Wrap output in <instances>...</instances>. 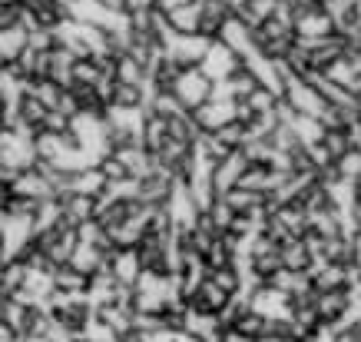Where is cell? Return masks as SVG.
Instances as JSON below:
<instances>
[{
	"mask_svg": "<svg viewBox=\"0 0 361 342\" xmlns=\"http://www.w3.org/2000/svg\"><path fill=\"white\" fill-rule=\"evenodd\" d=\"M282 100L295 117H315V120H322L325 110H329V100L322 97L315 83H308L305 77H288Z\"/></svg>",
	"mask_w": 361,
	"mask_h": 342,
	"instance_id": "6da1fadb",
	"label": "cell"
},
{
	"mask_svg": "<svg viewBox=\"0 0 361 342\" xmlns=\"http://www.w3.org/2000/svg\"><path fill=\"white\" fill-rule=\"evenodd\" d=\"M183 107H186L189 113H196L202 103H209L212 100V93H216V83L209 80V73L202 70V66H192V70H183L179 77H176L173 90H169Z\"/></svg>",
	"mask_w": 361,
	"mask_h": 342,
	"instance_id": "7a4b0ae2",
	"label": "cell"
},
{
	"mask_svg": "<svg viewBox=\"0 0 361 342\" xmlns=\"http://www.w3.org/2000/svg\"><path fill=\"white\" fill-rule=\"evenodd\" d=\"M163 47H166V57H169L176 66L192 70V66H202V60H206L212 40L202 37V33H176V30H169V37L163 40Z\"/></svg>",
	"mask_w": 361,
	"mask_h": 342,
	"instance_id": "3957f363",
	"label": "cell"
},
{
	"mask_svg": "<svg viewBox=\"0 0 361 342\" xmlns=\"http://www.w3.org/2000/svg\"><path fill=\"white\" fill-rule=\"evenodd\" d=\"M77 246H80V232L73 230V226H66V223L63 226H56V230L37 236V249H40L54 266L70 263L73 253H77Z\"/></svg>",
	"mask_w": 361,
	"mask_h": 342,
	"instance_id": "277c9868",
	"label": "cell"
},
{
	"mask_svg": "<svg viewBox=\"0 0 361 342\" xmlns=\"http://www.w3.org/2000/svg\"><path fill=\"white\" fill-rule=\"evenodd\" d=\"M338 27L329 17V11L322 4H305L295 13V37L298 40H322V37H335Z\"/></svg>",
	"mask_w": 361,
	"mask_h": 342,
	"instance_id": "5b68a950",
	"label": "cell"
},
{
	"mask_svg": "<svg viewBox=\"0 0 361 342\" xmlns=\"http://www.w3.org/2000/svg\"><path fill=\"white\" fill-rule=\"evenodd\" d=\"M192 117H196L202 133H216V130H222V126H229V123L239 120V103H235V100L212 97L209 103H202Z\"/></svg>",
	"mask_w": 361,
	"mask_h": 342,
	"instance_id": "8992f818",
	"label": "cell"
},
{
	"mask_svg": "<svg viewBox=\"0 0 361 342\" xmlns=\"http://www.w3.org/2000/svg\"><path fill=\"white\" fill-rule=\"evenodd\" d=\"M252 309L259 312V316H265L269 322H275V319H292L295 316V302H292V296H285V293L262 283V286L252 293Z\"/></svg>",
	"mask_w": 361,
	"mask_h": 342,
	"instance_id": "52a82bcc",
	"label": "cell"
},
{
	"mask_svg": "<svg viewBox=\"0 0 361 342\" xmlns=\"http://www.w3.org/2000/svg\"><path fill=\"white\" fill-rule=\"evenodd\" d=\"M242 60L235 54H232L226 44H219V40H212V47H209V54H206V60H202V70L209 73V80L212 83H226L229 77H235L242 70Z\"/></svg>",
	"mask_w": 361,
	"mask_h": 342,
	"instance_id": "ba28073f",
	"label": "cell"
},
{
	"mask_svg": "<svg viewBox=\"0 0 361 342\" xmlns=\"http://www.w3.org/2000/svg\"><path fill=\"white\" fill-rule=\"evenodd\" d=\"M351 309V289H331V293H315V312L322 326L338 329Z\"/></svg>",
	"mask_w": 361,
	"mask_h": 342,
	"instance_id": "9c48e42d",
	"label": "cell"
},
{
	"mask_svg": "<svg viewBox=\"0 0 361 342\" xmlns=\"http://www.w3.org/2000/svg\"><path fill=\"white\" fill-rule=\"evenodd\" d=\"M219 44H226L232 50V54L239 57L242 64L249 60V57L259 54V40H255V30L252 27H245V23L239 20V17H232L226 27H222L219 33Z\"/></svg>",
	"mask_w": 361,
	"mask_h": 342,
	"instance_id": "30bf717a",
	"label": "cell"
},
{
	"mask_svg": "<svg viewBox=\"0 0 361 342\" xmlns=\"http://www.w3.org/2000/svg\"><path fill=\"white\" fill-rule=\"evenodd\" d=\"M245 170H249V160L242 156V150H239V153H229L226 160H219V163H216V170H212V183H216V193H219V196L232 193V189L242 183Z\"/></svg>",
	"mask_w": 361,
	"mask_h": 342,
	"instance_id": "8fae6325",
	"label": "cell"
},
{
	"mask_svg": "<svg viewBox=\"0 0 361 342\" xmlns=\"http://www.w3.org/2000/svg\"><path fill=\"white\" fill-rule=\"evenodd\" d=\"M176 183H179V177L166 173V170H156L153 177L140 179V203H146V206H166L173 199Z\"/></svg>",
	"mask_w": 361,
	"mask_h": 342,
	"instance_id": "7c38bea8",
	"label": "cell"
},
{
	"mask_svg": "<svg viewBox=\"0 0 361 342\" xmlns=\"http://www.w3.org/2000/svg\"><path fill=\"white\" fill-rule=\"evenodd\" d=\"M232 299L235 296H229L226 289H219L212 279H206L202 286L189 296V309H196V312H212V316H222V312L232 306Z\"/></svg>",
	"mask_w": 361,
	"mask_h": 342,
	"instance_id": "4fadbf2b",
	"label": "cell"
},
{
	"mask_svg": "<svg viewBox=\"0 0 361 342\" xmlns=\"http://www.w3.org/2000/svg\"><path fill=\"white\" fill-rule=\"evenodd\" d=\"M110 179L103 177V170L93 166V170H80V173H70L63 187V196H99L106 189Z\"/></svg>",
	"mask_w": 361,
	"mask_h": 342,
	"instance_id": "5bb4252c",
	"label": "cell"
},
{
	"mask_svg": "<svg viewBox=\"0 0 361 342\" xmlns=\"http://www.w3.org/2000/svg\"><path fill=\"white\" fill-rule=\"evenodd\" d=\"M110 273L116 283H123V286H136L142 276V263H140V253L136 249H116V253L110 256Z\"/></svg>",
	"mask_w": 361,
	"mask_h": 342,
	"instance_id": "9a60e30c",
	"label": "cell"
},
{
	"mask_svg": "<svg viewBox=\"0 0 361 342\" xmlns=\"http://www.w3.org/2000/svg\"><path fill=\"white\" fill-rule=\"evenodd\" d=\"M27 47H30V30H23V27L0 30V66H13L27 54Z\"/></svg>",
	"mask_w": 361,
	"mask_h": 342,
	"instance_id": "2e32d148",
	"label": "cell"
},
{
	"mask_svg": "<svg viewBox=\"0 0 361 342\" xmlns=\"http://www.w3.org/2000/svg\"><path fill=\"white\" fill-rule=\"evenodd\" d=\"M232 17H235V13H232V7L226 0H202V37L219 40L222 27H226Z\"/></svg>",
	"mask_w": 361,
	"mask_h": 342,
	"instance_id": "e0dca14e",
	"label": "cell"
},
{
	"mask_svg": "<svg viewBox=\"0 0 361 342\" xmlns=\"http://www.w3.org/2000/svg\"><path fill=\"white\" fill-rule=\"evenodd\" d=\"M97 213H99L97 196H63V223L73 226V230H80L90 220H97Z\"/></svg>",
	"mask_w": 361,
	"mask_h": 342,
	"instance_id": "ac0fdd59",
	"label": "cell"
},
{
	"mask_svg": "<svg viewBox=\"0 0 361 342\" xmlns=\"http://www.w3.org/2000/svg\"><path fill=\"white\" fill-rule=\"evenodd\" d=\"M54 283L60 293H70V296H90V286H93V279L87 276V273H80L77 266H56L54 269Z\"/></svg>",
	"mask_w": 361,
	"mask_h": 342,
	"instance_id": "d6986e66",
	"label": "cell"
},
{
	"mask_svg": "<svg viewBox=\"0 0 361 342\" xmlns=\"http://www.w3.org/2000/svg\"><path fill=\"white\" fill-rule=\"evenodd\" d=\"M282 263L288 269H312L315 263V256H312V246H308L305 236H292V240H285L282 243Z\"/></svg>",
	"mask_w": 361,
	"mask_h": 342,
	"instance_id": "ffe728a7",
	"label": "cell"
},
{
	"mask_svg": "<svg viewBox=\"0 0 361 342\" xmlns=\"http://www.w3.org/2000/svg\"><path fill=\"white\" fill-rule=\"evenodd\" d=\"M166 17H169V27L176 33H202V0L189 4V7H179V11L166 13Z\"/></svg>",
	"mask_w": 361,
	"mask_h": 342,
	"instance_id": "44dd1931",
	"label": "cell"
},
{
	"mask_svg": "<svg viewBox=\"0 0 361 342\" xmlns=\"http://www.w3.org/2000/svg\"><path fill=\"white\" fill-rule=\"evenodd\" d=\"M27 276H30V266L13 259V263H4L0 269V296H17L23 286H27Z\"/></svg>",
	"mask_w": 361,
	"mask_h": 342,
	"instance_id": "7402d4cb",
	"label": "cell"
},
{
	"mask_svg": "<svg viewBox=\"0 0 361 342\" xmlns=\"http://www.w3.org/2000/svg\"><path fill=\"white\" fill-rule=\"evenodd\" d=\"M288 126L295 130V136H298V143L302 146H315V143L325 140V123L315 120V117H295V113H292Z\"/></svg>",
	"mask_w": 361,
	"mask_h": 342,
	"instance_id": "603a6c76",
	"label": "cell"
},
{
	"mask_svg": "<svg viewBox=\"0 0 361 342\" xmlns=\"http://www.w3.org/2000/svg\"><path fill=\"white\" fill-rule=\"evenodd\" d=\"M166 140H169V123H166L163 117L149 113V117H146V126H142V150H149V153H159Z\"/></svg>",
	"mask_w": 361,
	"mask_h": 342,
	"instance_id": "cb8c5ba5",
	"label": "cell"
},
{
	"mask_svg": "<svg viewBox=\"0 0 361 342\" xmlns=\"http://www.w3.org/2000/svg\"><path fill=\"white\" fill-rule=\"evenodd\" d=\"M216 143L226 150V153H239L242 146L249 143V130H245V123H229V126H222V130H216V133H209Z\"/></svg>",
	"mask_w": 361,
	"mask_h": 342,
	"instance_id": "d4e9b609",
	"label": "cell"
},
{
	"mask_svg": "<svg viewBox=\"0 0 361 342\" xmlns=\"http://www.w3.org/2000/svg\"><path fill=\"white\" fill-rule=\"evenodd\" d=\"M116 80H120V83H136V87H146L149 70H146V66H142L133 54H123V57H116Z\"/></svg>",
	"mask_w": 361,
	"mask_h": 342,
	"instance_id": "484cf974",
	"label": "cell"
},
{
	"mask_svg": "<svg viewBox=\"0 0 361 342\" xmlns=\"http://www.w3.org/2000/svg\"><path fill=\"white\" fill-rule=\"evenodd\" d=\"M30 97H37L40 103H44L47 110H56L60 103H63V97H66V87H60L56 80H33L30 83Z\"/></svg>",
	"mask_w": 361,
	"mask_h": 342,
	"instance_id": "4316f807",
	"label": "cell"
},
{
	"mask_svg": "<svg viewBox=\"0 0 361 342\" xmlns=\"http://www.w3.org/2000/svg\"><path fill=\"white\" fill-rule=\"evenodd\" d=\"M97 316L106 322V326H113L120 336H130L136 309H133V306H103V309H97Z\"/></svg>",
	"mask_w": 361,
	"mask_h": 342,
	"instance_id": "83f0119b",
	"label": "cell"
},
{
	"mask_svg": "<svg viewBox=\"0 0 361 342\" xmlns=\"http://www.w3.org/2000/svg\"><path fill=\"white\" fill-rule=\"evenodd\" d=\"M226 203H229L235 213H252V210H259V206H265L269 203V196L265 193H255V189H242V187H235L232 193H226Z\"/></svg>",
	"mask_w": 361,
	"mask_h": 342,
	"instance_id": "f1b7e54d",
	"label": "cell"
},
{
	"mask_svg": "<svg viewBox=\"0 0 361 342\" xmlns=\"http://www.w3.org/2000/svg\"><path fill=\"white\" fill-rule=\"evenodd\" d=\"M229 329H239V332H245V336H252V339H262L265 332H269V319L259 316L255 309H242L235 326H229Z\"/></svg>",
	"mask_w": 361,
	"mask_h": 342,
	"instance_id": "f546056e",
	"label": "cell"
},
{
	"mask_svg": "<svg viewBox=\"0 0 361 342\" xmlns=\"http://www.w3.org/2000/svg\"><path fill=\"white\" fill-rule=\"evenodd\" d=\"M209 279L216 283L219 289H226L229 296H239L242 293V273H239V266H222V269H212L209 273Z\"/></svg>",
	"mask_w": 361,
	"mask_h": 342,
	"instance_id": "4dcf8cb0",
	"label": "cell"
},
{
	"mask_svg": "<svg viewBox=\"0 0 361 342\" xmlns=\"http://www.w3.org/2000/svg\"><path fill=\"white\" fill-rule=\"evenodd\" d=\"M239 187L255 189V193H265V196H269V189H272V170H269V166H249Z\"/></svg>",
	"mask_w": 361,
	"mask_h": 342,
	"instance_id": "1f68e13d",
	"label": "cell"
},
{
	"mask_svg": "<svg viewBox=\"0 0 361 342\" xmlns=\"http://www.w3.org/2000/svg\"><path fill=\"white\" fill-rule=\"evenodd\" d=\"M47 117H50V110H47V107H44V103H40L37 97H30V93H27V100L20 103V120L40 133V126H44Z\"/></svg>",
	"mask_w": 361,
	"mask_h": 342,
	"instance_id": "d6a6232c",
	"label": "cell"
},
{
	"mask_svg": "<svg viewBox=\"0 0 361 342\" xmlns=\"http://www.w3.org/2000/svg\"><path fill=\"white\" fill-rule=\"evenodd\" d=\"M341 179H351V183H361V150H348V153L341 156L338 163H335Z\"/></svg>",
	"mask_w": 361,
	"mask_h": 342,
	"instance_id": "836d02e7",
	"label": "cell"
},
{
	"mask_svg": "<svg viewBox=\"0 0 361 342\" xmlns=\"http://www.w3.org/2000/svg\"><path fill=\"white\" fill-rule=\"evenodd\" d=\"M322 143H325V150H329L331 156H335V163L351 150V140L345 130H325V140H322Z\"/></svg>",
	"mask_w": 361,
	"mask_h": 342,
	"instance_id": "e575fe53",
	"label": "cell"
},
{
	"mask_svg": "<svg viewBox=\"0 0 361 342\" xmlns=\"http://www.w3.org/2000/svg\"><path fill=\"white\" fill-rule=\"evenodd\" d=\"M83 336H87V339H97V342H120L123 339L120 332L113 329V326H106L99 316H93V319H90V326L83 329Z\"/></svg>",
	"mask_w": 361,
	"mask_h": 342,
	"instance_id": "d590c367",
	"label": "cell"
},
{
	"mask_svg": "<svg viewBox=\"0 0 361 342\" xmlns=\"http://www.w3.org/2000/svg\"><path fill=\"white\" fill-rule=\"evenodd\" d=\"M99 170H103V177L110 179V183H123V179H133L130 170H126V163H123L116 153H110L103 163H99Z\"/></svg>",
	"mask_w": 361,
	"mask_h": 342,
	"instance_id": "8d00e7d4",
	"label": "cell"
},
{
	"mask_svg": "<svg viewBox=\"0 0 361 342\" xmlns=\"http://www.w3.org/2000/svg\"><path fill=\"white\" fill-rule=\"evenodd\" d=\"M126 4V13H140V11H156L159 0H123Z\"/></svg>",
	"mask_w": 361,
	"mask_h": 342,
	"instance_id": "74e56055",
	"label": "cell"
},
{
	"mask_svg": "<svg viewBox=\"0 0 361 342\" xmlns=\"http://www.w3.org/2000/svg\"><path fill=\"white\" fill-rule=\"evenodd\" d=\"M345 60H348V64L361 73V44H348V50H345Z\"/></svg>",
	"mask_w": 361,
	"mask_h": 342,
	"instance_id": "f35d334b",
	"label": "cell"
},
{
	"mask_svg": "<svg viewBox=\"0 0 361 342\" xmlns=\"http://www.w3.org/2000/svg\"><path fill=\"white\" fill-rule=\"evenodd\" d=\"M189 4H199V0H159V11L173 13V11H179V7H189Z\"/></svg>",
	"mask_w": 361,
	"mask_h": 342,
	"instance_id": "ab89813d",
	"label": "cell"
},
{
	"mask_svg": "<svg viewBox=\"0 0 361 342\" xmlns=\"http://www.w3.org/2000/svg\"><path fill=\"white\" fill-rule=\"evenodd\" d=\"M222 342H259V339H252V336H245V332H239V329H226Z\"/></svg>",
	"mask_w": 361,
	"mask_h": 342,
	"instance_id": "60d3db41",
	"label": "cell"
},
{
	"mask_svg": "<svg viewBox=\"0 0 361 342\" xmlns=\"http://www.w3.org/2000/svg\"><path fill=\"white\" fill-rule=\"evenodd\" d=\"M259 342H298V339H292V336H285V332H265Z\"/></svg>",
	"mask_w": 361,
	"mask_h": 342,
	"instance_id": "b9f144b4",
	"label": "cell"
},
{
	"mask_svg": "<svg viewBox=\"0 0 361 342\" xmlns=\"http://www.w3.org/2000/svg\"><path fill=\"white\" fill-rule=\"evenodd\" d=\"M226 4L232 7V13H239V11H245V7H249V0H226Z\"/></svg>",
	"mask_w": 361,
	"mask_h": 342,
	"instance_id": "7bdbcfd3",
	"label": "cell"
},
{
	"mask_svg": "<svg viewBox=\"0 0 361 342\" xmlns=\"http://www.w3.org/2000/svg\"><path fill=\"white\" fill-rule=\"evenodd\" d=\"M120 342H146V339H142L140 332H130V336H123V339H120Z\"/></svg>",
	"mask_w": 361,
	"mask_h": 342,
	"instance_id": "ee69618b",
	"label": "cell"
},
{
	"mask_svg": "<svg viewBox=\"0 0 361 342\" xmlns=\"http://www.w3.org/2000/svg\"><path fill=\"white\" fill-rule=\"evenodd\" d=\"M27 0H0V7H23Z\"/></svg>",
	"mask_w": 361,
	"mask_h": 342,
	"instance_id": "f6af8a7d",
	"label": "cell"
},
{
	"mask_svg": "<svg viewBox=\"0 0 361 342\" xmlns=\"http://www.w3.org/2000/svg\"><path fill=\"white\" fill-rule=\"evenodd\" d=\"M77 342H97V339H87V336H77Z\"/></svg>",
	"mask_w": 361,
	"mask_h": 342,
	"instance_id": "bcb514c9",
	"label": "cell"
}]
</instances>
